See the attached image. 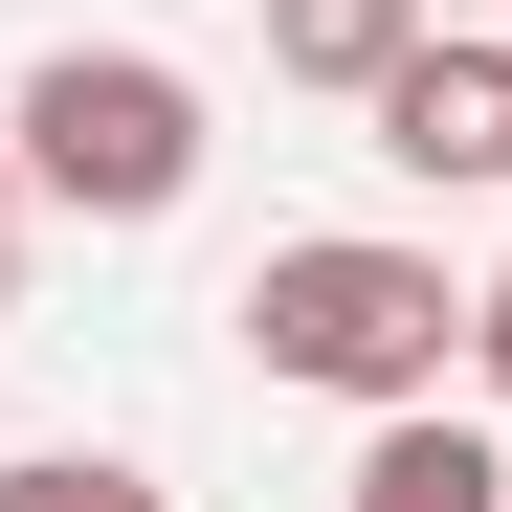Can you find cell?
<instances>
[{
  "label": "cell",
  "mask_w": 512,
  "mask_h": 512,
  "mask_svg": "<svg viewBox=\"0 0 512 512\" xmlns=\"http://www.w3.org/2000/svg\"><path fill=\"white\" fill-rule=\"evenodd\" d=\"M245 312V357H268L290 401H446V357H468V290H446V245H379V223H312V245H268V268L223 290Z\"/></svg>",
  "instance_id": "6da1fadb"
},
{
  "label": "cell",
  "mask_w": 512,
  "mask_h": 512,
  "mask_svg": "<svg viewBox=\"0 0 512 512\" xmlns=\"http://www.w3.org/2000/svg\"><path fill=\"white\" fill-rule=\"evenodd\" d=\"M468 379H490V401H512V268H490V290H468Z\"/></svg>",
  "instance_id": "52a82bcc"
},
{
  "label": "cell",
  "mask_w": 512,
  "mask_h": 512,
  "mask_svg": "<svg viewBox=\"0 0 512 512\" xmlns=\"http://www.w3.org/2000/svg\"><path fill=\"white\" fill-rule=\"evenodd\" d=\"M401 45H423V0H268V67H290V90H379Z\"/></svg>",
  "instance_id": "5b68a950"
},
{
  "label": "cell",
  "mask_w": 512,
  "mask_h": 512,
  "mask_svg": "<svg viewBox=\"0 0 512 512\" xmlns=\"http://www.w3.org/2000/svg\"><path fill=\"white\" fill-rule=\"evenodd\" d=\"M357 512H512V468H490V423H446V401H379Z\"/></svg>",
  "instance_id": "277c9868"
},
{
  "label": "cell",
  "mask_w": 512,
  "mask_h": 512,
  "mask_svg": "<svg viewBox=\"0 0 512 512\" xmlns=\"http://www.w3.org/2000/svg\"><path fill=\"white\" fill-rule=\"evenodd\" d=\"M0 312H23V156H0Z\"/></svg>",
  "instance_id": "ba28073f"
},
{
  "label": "cell",
  "mask_w": 512,
  "mask_h": 512,
  "mask_svg": "<svg viewBox=\"0 0 512 512\" xmlns=\"http://www.w3.org/2000/svg\"><path fill=\"white\" fill-rule=\"evenodd\" d=\"M0 156H23L67 223H179V201H201V67H156V45H45L23 112H0Z\"/></svg>",
  "instance_id": "7a4b0ae2"
},
{
  "label": "cell",
  "mask_w": 512,
  "mask_h": 512,
  "mask_svg": "<svg viewBox=\"0 0 512 512\" xmlns=\"http://www.w3.org/2000/svg\"><path fill=\"white\" fill-rule=\"evenodd\" d=\"M0 512H179V490L112 468V446H23V468H0Z\"/></svg>",
  "instance_id": "8992f818"
},
{
  "label": "cell",
  "mask_w": 512,
  "mask_h": 512,
  "mask_svg": "<svg viewBox=\"0 0 512 512\" xmlns=\"http://www.w3.org/2000/svg\"><path fill=\"white\" fill-rule=\"evenodd\" d=\"M357 112H379V156H401V179H512V45H446V23H423Z\"/></svg>",
  "instance_id": "3957f363"
}]
</instances>
